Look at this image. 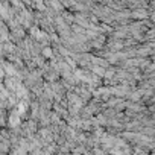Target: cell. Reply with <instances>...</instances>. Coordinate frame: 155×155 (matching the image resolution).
Here are the masks:
<instances>
[{"mask_svg": "<svg viewBox=\"0 0 155 155\" xmlns=\"http://www.w3.org/2000/svg\"><path fill=\"white\" fill-rule=\"evenodd\" d=\"M0 44H2V43H0ZM14 49H15V44H14L12 41H9V40L3 41V44H2V50H3V53H5V55L12 53V52H14Z\"/></svg>", "mask_w": 155, "mask_h": 155, "instance_id": "obj_1", "label": "cell"}, {"mask_svg": "<svg viewBox=\"0 0 155 155\" xmlns=\"http://www.w3.org/2000/svg\"><path fill=\"white\" fill-rule=\"evenodd\" d=\"M59 15L62 17V20H64V21H65L68 26H70L71 23H74V14H70L68 11H62Z\"/></svg>", "mask_w": 155, "mask_h": 155, "instance_id": "obj_2", "label": "cell"}, {"mask_svg": "<svg viewBox=\"0 0 155 155\" xmlns=\"http://www.w3.org/2000/svg\"><path fill=\"white\" fill-rule=\"evenodd\" d=\"M41 55H43L44 58H47V59H49V58L53 55V50H52V47H50V46H44V47L41 49Z\"/></svg>", "mask_w": 155, "mask_h": 155, "instance_id": "obj_3", "label": "cell"}]
</instances>
